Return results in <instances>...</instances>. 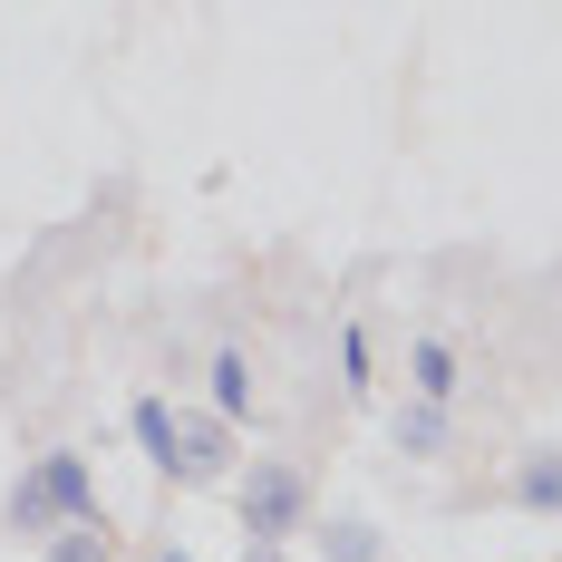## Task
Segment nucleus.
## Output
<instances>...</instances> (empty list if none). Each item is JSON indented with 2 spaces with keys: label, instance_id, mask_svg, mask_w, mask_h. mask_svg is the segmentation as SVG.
<instances>
[{
  "label": "nucleus",
  "instance_id": "423d86ee",
  "mask_svg": "<svg viewBox=\"0 0 562 562\" xmlns=\"http://www.w3.org/2000/svg\"><path fill=\"white\" fill-rule=\"evenodd\" d=\"M447 389H456V349H447V339H417V397L447 407Z\"/></svg>",
  "mask_w": 562,
  "mask_h": 562
},
{
  "label": "nucleus",
  "instance_id": "9d476101",
  "mask_svg": "<svg viewBox=\"0 0 562 562\" xmlns=\"http://www.w3.org/2000/svg\"><path fill=\"white\" fill-rule=\"evenodd\" d=\"M330 562H379V533L369 524H330Z\"/></svg>",
  "mask_w": 562,
  "mask_h": 562
},
{
  "label": "nucleus",
  "instance_id": "1a4fd4ad",
  "mask_svg": "<svg viewBox=\"0 0 562 562\" xmlns=\"http://www.w3.org/2000/svg\"><path fill=\"white\" fill-rule=\"evenodd\" d=\"M116 543H108V524H78V533H58L49 543V562H108Z\"/></svg>",
  "mask_w": 562,
  "mask_h": 562
},
{
  "label": "nucleus",
  "instance_id": "f03ea898",
  "mask_svg": "<svg viewBox=\"0 0 562 562\" xmlns=\"http://www.w3.org/2000/svg\"><path fill=\"white\" fill-rule=\"evenodd\" d=\"M301 514H311L301 465L252 456V475H243V543H252V553H281V533H301Z\"/></svg>",
  "mask_w": 562,
  "mask_h": 562
},
{
  "label": "nucleus",
  "instance_id": "6e6552de",
  "mask_svg": "<svg viewBox=\"0 0 562 562\" xmlns=\"http://www.w3.org/2000/svg\"><path fill=\"white\" fill-rule=\"evenodd\" d=\"M397 447H407V456H437V447H447V417H437V407L417 397V407L397 417Z\"/></svg>",
  "mask_w": 562,
  "mask_h": 562
},
{
  "label": "nucleus",
  "instance_id": "20e7f679",
  "mask_svg": "<svg viewBox=\"0 0 562 562\" xmlns=\"http://www.w3.org/2000/svg\"><path fill=\"white\" fill-rule=\"evenodd\" d=\"M224 475V427L214 417H184V447H175V485H214Z\"/></svg>",
  "mask_w": 562,
  "mask_h": 562
},
{
  "label": "nucleus",
  "instance_id": "0eeeda50",
  "mask_svg": "<svg viewBox=\"0 0 562 562\" xmlns=\"http://www.w3.org/2000/svg\"><path fill=\"white\" fill-rule=\"evenodd\" d=\"M214 407H224V417H243V407H252V369H243V349H224V359H214Z\"/></svg>",
  "mask_w": 562,
  "mask_h": 562
},
{
  "label": "nucleus",
  "instance_id": "ddd939ff",
  "mask_svg": "<svg viewBox=\"0 0 562 562\" xmlns=\"http://www.w3.org/2000/svg\"><path fill=\"white\" fill-rule=\"evenodd\" d=\"M156 562H184V553H156Z\"/></svg>",
  "mask_w": 562,
  "mask_h": 562
},
{
  "label": "nucleus",
  "instance_id": "f257e3e1",
  "mask_svg": "<svg viewBox=\"0 0 562 562\" xmlns=\"http://www.w3.org/2000/svg\"><path fill=\"white\" fill-rule=\"evenodd\" d=\"M78 524H98V475H88V456H40L20 485H10V533H40V543H58V533H78Z\"/></svg>",
  "mask_w": 562,
  "mask_h": 562
},
{
  "label": "nucleus",
  "instance_id": "7ed1b4c3",
  "mask_svg": "<svg viewBox=\"0 0 562 562\" xmlns=\"http://www.w3.org/2000/svg\"><path fill=\"white\" fill-rule=\"evenodd\" d=\"M126 427H136L146 465H156V475H175V447H184V417H175L166 397H136V417H126Z\"/></svg>",
  "mask_w": 562,
  "mask_h": 562
},
{
  "label": "nucleus",
  "instance_id": "39448f33",
  "mask_svg": "<svg viewBox=\"0 0 562 562\" xmlns=\"http://www.w3.org/2000/svg\"><path fill=\"white\" fill-rule=\"evenodd\" d=\"M514 505H533V514H562V447L524 456V475H514Z\"/></svg>",
  "mask_w": 562,
  "mask_h": 562
},
{
  "label": "nucleus",
  "instance_id": "9b49d317",
  "mask_svg": "<svg viewBox=\"0 0 562 562\" xmlns=\"http://www.w3.org/2000/svg\"><path fill=\"white\" fill-rule=\"evenodd\" d=\"M339 379H349V397H369V339L339 330Z\"/></svg>",
  "mask_w": 562,
  "mask_h": 562
},
{
  "label": "nucleus",
  "instance_id": "f8f14e48",
  "mask_svg": "<svg viewBox=\"0 0 562 562\" xmlns=\"http://www.w3.org/2000/svg\"><path fill=\"white\" fill-rule=\"evenodd\" d=\"M243 562H281V553H252V543H243Z\"/></svg>",
  "mask_w": 562,
  "mask_h": 562
}]
</instances>
